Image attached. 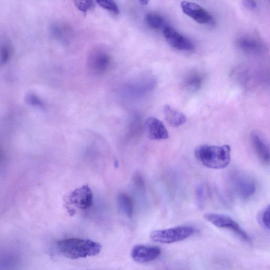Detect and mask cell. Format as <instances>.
I'll return each mask as SVG.
<instances>
[{"mask_svg": "<svg viewBox=\"0 0 270 270\" xmlns=\"http://www.w3.org/2000/svg\"><path fill=\"white\" fill-rule=\"evenodd\" d=\"M57 248L64 257L70 259H78L99 255L101 245L90 240L71 238L57 242Z\"/></svg>", "mask_w": 270, "mask_h": 270, "instance_id": "6da1fadb", "label": "cell"}, {"mask_svg": "<svg viewBox=\"0 0 270 270\" xmlns=\"http://www.w3.org/2000/svg\"><path fill=\"white\" fill-rule=\"evenodd\" d=\"M230 147L222 146L202 145L195 151L197 159L206 167L221 169L226 167L230 162Z\"/></svg>", "mask_w": 270, "mask_h": 270, "instance_id": "7a4b0ae2", "label": "cell"}, {"mask_svg": "<svg viewBox=\"0 0 270 270\" xmlns=\"http://www.w3.org/2000/svg\"><path fill=\"white\" fill-rule=\"evenodd\" d=\"M198 233V229L191 226L183 225L167 229L154 230L150 239L162 244H171L183 241Z\"/></svg>", "mask_w": 270, "mask_h": 270, "instance_id": "3957f363", "label": "cell"}, {"mask_svg": "<svg viewBox=\"0 0 270 270\" xmlns=\"http://www.w3.org/2000/svg\"><path fill=\"white\" fill-rule=\"evenodd\" d=\"M229 180L231 188L241 199L248 200L255 195L256 183L247 173L240 171H234L230 175Z\"/></svg>", "mask_w": 270, "mask_h": 270, "instance_id": "277c9868", "label": "cell"}, {"mask_svg": "<svg viewBox=\"0 0 270 270\" xmlns=\"http://www.w3.org/2000/svg\"><path fill=\"white\" fill-rule=\"evenodd\" d=\"M204 218L207 221L219 228L228 229L233 231L240 239L245 242L252 241L240 225L229 217L220 214L208 213L206 214Z\"/></svg>", "mask_w": 270, "mask_h": 270, "instance_id": "5b68a950", "label": "cell"}, {"mask_svg": "<svg viewBox=\"0 0 270 270\" xmlns=\"http://www.w3.org/2000/svg\"><path fill=\"white\" fill-rule=\"evenodd\" d=\"M181 7L183 12L201 25H213L215 20L209 12L197 4L183 2Z\"/></svg>", "mask_w": 270, "mask_h": 270, "instance_id": "8992f818", "label": "cell"}, {"mask_svg": "<svg viewBox=\"0 0 270 270\" xmlns=\"http://www.w3.org/2000/svg\"><path fill=\"white\" fill-rule=\"evenodd\" d=\"M163 33L167 43L173 48L183 51H190L195 48L194 43L188 38L170 26H164Z\"/></svg>", "mask_w": 270, "mask_h": 270, "instance_id": "52a82bcc", "label": "cell"}, {"mask_svg": "<svg viewBox=\"0 0 270 270\" xmlns=\"http://www.w3.org/2000/svg\"><path fill=\"white\" fill-rule=\"evenodd\" d=\"M111 57L103 50L95 49L89 56L88 64L91 71L95 74H103L111 65Z\"/></svg>", "mask_w": 270, "mask_h": 270, "instance_id": "ba28073f", "label": "cell"}, {"mask_svg": "<svg viewBox=\"0 0 270 270\" xmlns=\"http://www.w3.org/2000/svg\"><path fill=\"white\" fill-rule=\"evenodd\" d=\"M69 202L80 209H86L92 204L93 194L87 185H84L73 190L68 197Z\"/></svg>", "mask_w": 270, "mask_h": 270, "instance_id": "9c48e42d", "label": "cell"}, {"mask_svg": "<svg viewBox=\"0 0 270 270\" xmlns=\"http://www.w3.org/2000/svg\"><path fill=\"white\" fill-rule=\"evenodd\" d=\"M161 253V249L158 246L137 245L132 248L131 256L134 261L145 263L156 260Z\"/></svg>", "mask_w": 270, "mask_h": 270, "instance_id": "30bf717a", "label": "cell"}, {"mask_svg": "<svg viewBox=\"0 0 270 270\" xmlns=\"http://www.w3.org/2000/svg\"><path fill=\"white\" fill-rule=\"evenodd\" d=\"M147 136L152 140H164L168 139V132L163 124L159 119L150 117L145 123Z\"/></svg>", "mask_w": 270, "mask_h": 270, "instance_id": "8fae6325", "label": "cell"}, {"mask_svg": "<svg viewBox=\"0 0 270 270\" xmlns=\"http://www.w3.org/2000/svg\"><path fill=\"white\" fill-rule=\"evenodd\" d=\"M236 44L240 50L250 54H259L263 50L262 42L252 35L243 34L237 38Z\"/></svg>", "mask_w": 270, "mask_h": 270, "instance_id": "7c38bea8", "label": "cell"}, {"mask_svg": "<svg viewBox=\"0 0 270 270\" xmlns=\"http://www.w3.org/2000/svg\"><path fill=\"white\" fill-rule=\"evenodd\" d=\"M250 141L259 159L265 164L269 162V149L265 140L257 132L250 134Z\"/></svg>", "mask_w": 270, "mask_h": 270, "instance_id": "4fadbf2b", "label": "cell"}, {"mask_svg": "<svg viewBox=\"0 0 270 270\" xmlns=\"http://www.w3.org/2000/svg\"><path fill=\"white\" fill-rule=\"evenodd\" d=\"M165 119L167 123L173 127L185 124L187 121L186 115L182 112L166 105L164 108Z\"/></svg>", "mask_w": 270, "mask_h": 270, "instance_id": "5bb4252c", "label": "cell"}, {"mask_svg": "<svg viewBox=\"0 0 270 270\" xmlns=\"http://www.w3.org/2000/svg\"><path fill=\"white\" fill-rule=\"evenodd\" d=\"M203 77L198 72H192L187 74L183 81V87L187 91L195 92L202 87Z\"/></svg>", "mask_w": 270, "mask_h": 270, "instance_id": "9a60e30c", "label": "cell"}, {"mask_svg": "<svg viewBox=\"0 0 270 270\" xmlns=\"http://www.w3.org/2000/svg\"><path fill=\"white\" fill-rule=\"evenodd\" d=\"M145 22L146 24L153 29H159L164 27L163 17L157 13H148L145 16Z\"/></svg>", "mask_w": 270, "mask_h": 270, "instance_id": "2e32d148", "label": "cell"}, {"mask_svg": "<svg viewBox=\"0 0 270 270\" xmlns=\"http://www.w3.org/2000/svg\"><path fill=\"white\" fill-rule=\"evenodd\" d=\"M119 204L121 209L128 217L132 216L133 206L131 199L126 195L121 194L118 197Z\"/></svg>", "mask_w": 270, "mask_h": 270, "instance_id": "e0dca14e", "label": "cell"}, {"mask_svg": "<svg viewBox=\"0 0 270 270\" xmlns=\"http://www.w3.org/2000/svg\"><path fill=\"white\" fill-rule=\"evenodd\" d=\"M96 3L105 10H108L115 14H119L120 13L119 7L117 3L113 1L105 0V1H98L96 2Z\"/></svg>", "mask_w": 270, "mask_h": 270, "instance_id": "ac0fdd59", "label": "cell"}, {"mask_svg": "<svg viewBox=\"0 0 270 270\" xmlns=\"http://www.w3.org/2000/svg\"><path fill=\"white\" fill-rule=\"evenodd\" d=\"M73 3L77 9L83 12H87L95 7L93 1H74Z\"/></svg>", "mask_w": 270, "mask_h": 270, "instance_id": "d6986e66", "label": "cell"}, {"mask_svg": "<svg viewBox=\"0 0 270 270\" xmlns=\"http://www.w3.org/2000/svg\"><path fill=\"white\" fill-rule=\"evenodd\" d=\"M261 222L263 225L267 229H269V206L268 205L262 211Z\"/></svg>", "mask_w": 270, "mask_h": 270, "instance_id": "ffe728a7", "label": "cell"}, {"mask_svg": "<svg viewBox=\"0 0 270 270\" xmlns=\"http://www.w3.org/2000/svg\"><path fill=\"white\" fill-rule=\"evenodd\" d=\"M243 6L249 9L254 10L257 7V3L255 1H249V0H244L242 2Z\"/></svg>", "mask_w": 270, "mask_h": 270, "instance_id": "44dd1931", "label": "cell"}, {"mask_svg": "<svg viewBox=\"0 0 270 270\" xmlns=\"http://www.w3.org/2000/svg\"><path fill=\"white\" fill-rule=\"evenodd\" d=\"M149 2L148 1H143V2H141V3L143 5H147L148 4Z\"/></svg>", "mask_w": 270, "mask_h": 270, "instance_id": "7402d4cb", "label": "cell"}]
</instances>
